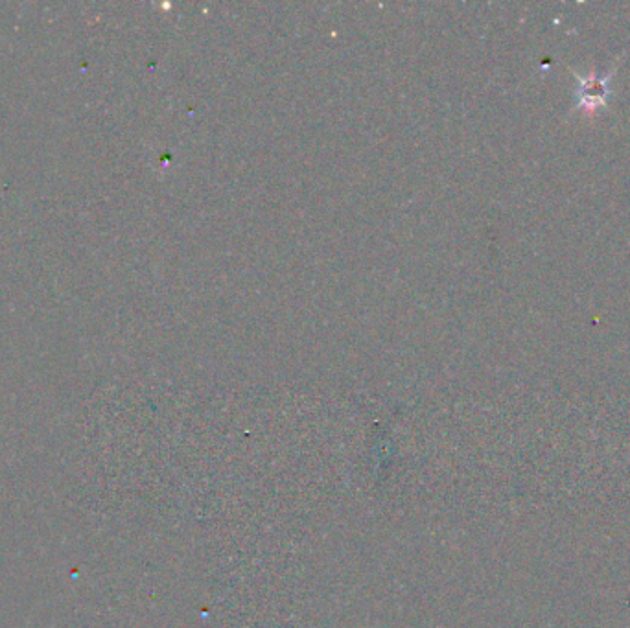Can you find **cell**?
<instances>
[{"instance_id": "obj_1", "label": "cell", "mask_w": 630, "mask_h": 628, "mask_svg": "<svg viewBox=\"0 0 630 628\" xmlns=\"http://www.w3.org/2000/svg\"><path fill=\"white\" fill-rule=\"evenodd\" d=\"M614 72H608V74H595L590 72L588 76H581L577 72H573V78L577 80V102L572 107V111H584L588 115H594L597 109L601 107H607L608 100L612 98V78H614Z\"/></svg>"}]
</instances>
